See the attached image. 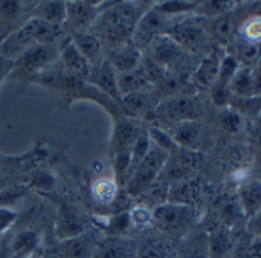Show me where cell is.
I'll return each instance as SVG.
<instances>
[{
	"instance_id": "obj_1",
	"label": "cell",
	"mask_w": 261,
	"mask_h": 258,
	"mask_svg": "<svg viewBox=\"0 0 261 258\" xmlns=\"http://www.w3.org/2000/svg\"><path fill=\"white\" fill-rule=\"evenodd\" d=\"M151 5H145V2H101L92 34L115 47L130 43L136 23Z\"/></svg>"
},
{
	"instance_id": "obj_2",
	"label": "cell",
	"mask_w": 261,
	"mask_h": 258,
	"mask_svg": "<svg viewBox=\"0 0 261 258\" xmlns=\"http://www.w3.org/2000/svg\"><path fill=\"white\" fill-rule=\"evenodd\" d=\"M202 220L203 213L200 208L167 202L153 210V228L174 243H177L193 228L200 225Z\"/></svg>"
},
{
	"instance_id": "obj_3",
	"label": "cell",
	"mask_w": 261,
	"mask_h": 258,
	"mask_svg": "<svg viewBox=\"0 0 261 258\" xmlns=\"http://www.w3.org/2000/svg\"><path fill=\"white\" fill-rule=\"evenodd\" d=\"M205 112L203 99L199 93L196 95H174L170 98H164L154 109L153 121L165 130H170L182 122L200 121Z\"/></svg>"
},
{
	"instance_id": "obj_4",
	"label": "cell",
	"mask_w": 261,
	"mask_h": 258,
	"mask_svg": "<svg viewBox=\"0 0 261 258\" xmlns=\"http://www.w3.org/2000/svg\"><path fill=\"white\" fill-rule=\"evenodd\" d=\"M165 34L171 37L187 54L199 58H203L217 46L210 37L203 18L194 14L176 18Z\"/></svg>"
},
{
	"instance_id": "obj_5",
	"label": "cell",
	"mask_w": 261,
	"mask_h": 258,
	"mask_svg": "<svg viewBox=\"0 0 261 258\" xmlns=\"http://www.w3.org/2000/svg\"><path fill=\"white\" fill-rule=\"evenodd\" d=\"M168 158H170L168 153H165L164 150L151 144L148 154L144 158V161L139 165H136L130 171L127 177V182L124 187V191L127 193V196L130 199H138L141 194H144L158 180Z\"/></svg>"
},
{
	"instance_id": "obj_6",
	"label": "cell",
	"mask_w": 261,
	"mask_h": 258,
	"mask_svg": "<svg viewBox=\"0 0 261 258\" xmlns=\"http://www.w3.org/2000/svg\"><path fill=\"white\" fill-rule=\"evenodd\" d=\"M176 18H170V17L164 15L161 11H158L153 3L142 14L139 21L136 23L135 32L132 37V43L144 52L153 40H156L158 37H161L167 32V29L170 28V24Z\"/></svg>"
},
{
	"instance_id": "obj_7",
	"label": "cell",
	"mask_w": 261,
	"mask_h": 258,
	"mask_svg": "<svg viewBox=\"0 0 261 258\" xmlns=\"http://www.w3.org/2000/svg\"><path fill=\"white\" fill-rule=\"evenodd\" d=\"M60 58V46L52 44H35L23 52L17 60H14V70L20 75L32 76L41 70L49 69Z\"/></svg>"
},
{
	"instance_id": "obj_8",
	"label": "cell",
	"mask_w": 261,
	"mask_h": 258,
	"mask_svg": "<svg viewBox=\"0 0 261 258\" xmlns=\"http://www.w3.org/2000/svg\"><path fill=\"white\" fill-rule=\"evenodd\" d=\"M202 161H203L202 153L179 148L174 154L168 158L162 173L159 174V179H162L170 185L179 180L193 179V176L202 165Z\"/></svg>"
},
{
	"instance_id": "obj_9",
	"label": "cell",
	"mask_w": 261,
	"mask_h": 258,
	"mask_svg": "<svg viewBox=\"0 0 261 258\" xmlns=\"http://www.w3.org/2000/svg\"><path fill=\"white\" fill-rule=\"evenodd\" d=\"M145 128L147 127H144L139 119H133L124 115L113 116V133L110 141L112 156L116 153H132L133 144Z\"/></svg>"
},
{
	"instance_id": "obj_10",
	"label": "cell",
	"mask_w": 261,
	"mask_h": 258,
	"mask_svg": "<svg viewBox=\"0 0 261 258\" xmlns=\"http://www.w3.org/2000/svg\"><path fill=\"white\" fill-rule=\"evenodd\" d=\"M87 83L95 89H98L106 96H109L113 102L121 106L122 95L118 86V73L107 58H102L98 63L92 64Z\"/></svg>"
},
{
	"instance_id": "obj_11",
	"label": "cell",
	"mask_w": 261,
	"mask_h": 258,
	"mask_svg": "<svg viewBox=\"0 0 261 258\" xmlns=\"http://www.w3.org/2000/svg\"><path fill=\"white\" fill-rule=\"evenodd\" d=\"M226 50L222 46H216L208 55H205L199 64L196 66L194 72L190 76L191 86L199 92V90H208L213 87L219 76V69L222 64V60L225 57Z\"/></svg>"
},
{
	"instance_id": "obj_12",
	"label": "cell",
	"mask_w": 261,
	"mask_h": 258,
	"mask_svg": "<svg viewBox=\"0 0 261 258\" xmlns=\"http://www.w3.org/2000/svg\"><path fill=\"white\" fill-rule=\"evenodd\" d=\"M101 2H66L64 28L75 32H87L99 15Z\"/></svg>"
},
{
	"instance_id": "obj_13",
	"label": "cell",
	"mask_w": 261,
	"mask_h": 258,
	"mask_svg": "<svg viewBox=\"0 0 261 258\" xmlns=\"http://www.w3.org/2000/svg\"><path fill=\"white\" fill-rule=\"evenodd\" d=\"M161 102V99L158 98V95L154 93V90H147V92H136V93H130L122 96L121 101V112L124 116L133 118V119H139L144 118H151L153 119V113L156 106Z\"/></svg>"
},
{
	"instance_id": "obj_14",
	"label": "cell",
	"mask_w": 261,
	"mask_h": 258,
	"mask_svg": "<svg viewBox=\"0 0 261 258\" xmlns=\"http://www.w3.org/2000/svg\"><path fill=\"white\" fill-rule=\"evenodd\" d=\"M174 258H211L208 233L202 223L187 233L176 243Z\"/></svg>"
},
{
	"instance_id": "obj_15",
	"label": "cell",
	"mask_w": 261,
	"mask_h": 258,
	"mask_svg": "<svg viewBox=\"0 0 261 258\" xmlns=\"http://www.w3.org/2000/svg\"><path fill=\"white\" fill-rule=\"evenodd\" d=\"M136 254L138 240L127 236H104L99 237L92 258H136Z\"/></svg>"
},
{
	"instance_id": "obj_16",
	"label": "cell",
	"mask_w": 261,
	"mask_h": 258,
	"mask_svg": "<svg viewBox=\"0 0 261 258\" xmlns=\"http://www.w3.org/2000/svg\"><path fill=\"white\" fill-rule=\"evenodd\" d=\"M90 229L86 219L75 208L69 205H61L58 208L57 222H55V236L60 239V242L78 237Z\"/></svg>"
},
{
	"instance_id": "obj_17",
	"label": "cell",
	"mask_w": 261,
	"mask_h": 258,
	"mask_svg": "<svg viewBox=\"0 0 261 258\" xmlns=\"http://www.w3.org/2000/svg\"><path fill=\"white\" fill-rule=\"evenodd\" d=\"M167 132L171 135V138L180 148L202 153L205 144V127L200 121L182 122Z\"/></svg>"
},
{
	"instance_id": "obj_18",
	"label": "cell",
	"mask_w": 261,
	"mask_h": 258,
	"mask_svg": "<svg viewBox=\"0 0 261 258\" xmlns=\"http://www.w3.org/2000/svg\"><path fill=\"white\" fill-rule=\"evenodd\" d=\"M203 197V185L197 179H187L179 180L170 185L168 191V202L199 208V202Z\"/></svg>"
},
{
	"instance_id": "obj_19",
	"label": "cell",
	"mask_w": 261,
	"mask_h": 258,
	"mask_svg": "<svg viewBox=\"0 0 261 258\" xmlns=\"http://www.w3.org/2000/svg\"><path fill=\"white\" fill-rule=\"evenodd\" d=\"M99 237L87 231L78 237L60 242L58 258H92Z\"/></svg>"
},
{
	"instance_id": "obj_20",
	"label": "cell",
	"mask_w": 261,
	"mask_h": 258,
	"mask_svg": "<svg viewBox=\"0 0 261 258\" xmlns=\"http://www.w3.org/2000/svg\"><path fill=\"white\" fill-rule=\"evenodd\" d=\"M60 60H61L66 72L76 75L81 80L87 81L92 64L81 55V52L75 47V44L70 38L64 40L60 44Z\"/></svg>"
},
{
	"instance_id": "obj_21",
	"label": "cell",
	"mask_w": 261,
	"mask_h": 258,
	"mask_svg": "<svg viewBox=\"0 0 261 258\" xmlns=\"http://www.w3.org/2000/svg\"><path fill=\"white\" fill-rule=\"evenodd\" d=\"M237 200L240 208L248 219L254 217L261 211V180L257 177H251L249 180L240 184L237 187Z\"/></svg>"
},
{
	"instance_id": "obj_22",
	"label": "cell",
	"mask_w": 261,
	"mask_h": 258,
	"mask_svg": "<svg viewBox=\"0 0 261 258\" xmlns=\"http://www.w3.org/2000/svg\"><path fill=\"white\" fill-rule=\"evenodd\" d=\"M174 254L176 243L161 233L138 242L136 258H174Z\"/></svg>"
},
{
	"instance_id": "obj_23",
	"label": "cell",
	"mask_w": 261,
	"mask_h": 258,
	"mask_svg": "<svg viewBox=\"0 0 261 258\" xmlns=\"http://www.w3.org/2000/svg\"><path fill=\"white\" fill-rule=\"evenodd\" d=\"M142 57H144V52L130 41V43L116 46L107 60L110 61L116 73H124V72H130L139 67L142 63Z\"/></svg>"
},
{
	"instance_id": "obj_24",
	"label": "cell",
	"mask_w": 261,
	"mask_h": 258,
	"mask_svg": "<svg viewBox=\"0 0 261 258\" xmlns=\"http://www.w3.org/2000/svg\"><path fill=\"white\" fill-rule=\"evenodd\" d=\"M40 245V237L34 231L24 229L12 234L9 258H35Z\"/></svg>"
},
{
	"instance_id": "obj_25",
	"label": "cell",
	"mask_w": 261,
	"mask_h": 258,
	"mask_svg": "<svg viewBox=\"0 0 261 258\" xmlns=\"http://www.w3.org/2000/svg\"><path fill=\"white\" fill-rule=\"evenodd\" d=\"M118 86H119V92L122 96L136 93V92L153 90V86L150 84L142 66H139L130 72L118 73Z\"/></svg>"
},
{
	"instance_id": "obj_26",
	"label": "cell",
	"mask_w": 261,
	"mask_h": 258,
	"mask_svg": "<svg viewBox=\"0 0 261 258\" xmlns=\"http://www.w3.org/2000/svg\"><path fill=\"white\" fill-rule=\"evenodd\" d=\"M121 188L113 177H98L90 188V194L95 203L99 207H110L119 197Z\"/></svg>"
},
{
	"instance_id": "obj_27",
	"label": "cell",
	"mask_w": 261,
	"mask_h": 258,
	"mask_svg": "<svg viewBox=\"0 0 261 258\" xmlns=\"http://www.w3.org/2000/svg\"><path fill=\"white\" fill-rule=\"evenodd\" d=\"M229 90H231L232 96H237V98L258 96L260 93L257 90V84H255V80H254L252 67L240 66L237 73L234 75L231 84H229Z\"/></svg>"
},
{
	"instance_id": "obj_28",
	"label": "cell",
	"mask_w": 261,
	"mask_h": 258,
	"mask_svg": "<svg viewBox=\"0 0 261 258\" xmlns=\"http://www.w3.org/2000/svg\"><path fill=\"white\" fill-rule=\"evenodd\" d=\"M70 40L73 41L75 47L81 52V55L90 64L96 63L98 55L101 54V40L95 34H92L90 31H87V32H75V34H72Z\"/></svg>"
},
{
	"instance_id": "obj_29",
	"label": "cell",
	"mask_w": 261,
	"mask_h": 258,
	"mask_svg": "<svg viewBox=\"0 0 261 258\" xmlns=\"http://www.w3.org/2000/svg\"><path fill=\"white\" fill-rule=\"evenodd\" d=\"M32 17L41 18V20L49 21L52 24L63 26L66 21V2H58V0L40 2L34 9Z\"/></svg>"
},
{
	"instance_id": "obj_30",
	"label": "cell",
	"mask_w": 261,
	"mask_h": 258,
	"mask_svg": "<svg viewBox=\"0 0 261 258\" xmlns=\"http://www.w3.org/2000/svg\"><path fill=\"white\" fill-rule=\"evenodd\" d=\"M168 191H170V184L164 182L162 179L158 177V180L144 193L141 194L136 200V203L144 205L150 210H154L164 203L168 202Z\"/></svg>"
},
{
	"instance_id": "obj_31",
	"label": "cell",
	"mask_w": 261,
	"mask_h": 258,
	"mask_svg": "<svg viewBox=\"0 0 261 258\" xmlns=\"http://www.w3.org/2000/svg\"><path fill=\"white\" fill-rule=\"evenodd\" d=\"M239 3L237 2H226V0H211V2H197L194 15L203 20H213L223 14L231 12Z\"/></svg>"
},
{
	"instance_id": "obj_32",
	"label": "cell",
	"mask_w": 261,
	"mask_h": 258,
	"mask_svg": "<svg viewBox=\"0 0 261 258\" xmlns=\"http://www.w3.org/2000/svg\"><path fill=\"white\" fill-rule=\"evenodd\" d=\"M237 37L249 44H261V9L240 23Z\"/></svg>"
},
{
	"instance_id": "obj_33",
	"label": "cell",
	"mask_w": 261,
	"mask_h": 258,
	"mask_svg": "<svg viewBox=\"0 0 261 258\" xmlns=\"http://www.w3.org/2000/svg\"><path fill=\"white\" fill-rule=\"evenodd\" d=\"M130 228H132V223H130L128 211H122V213L107 216L106 222L102 225V229L106 231V236H113V237L125 236Z\"/></svg>"
},
{
	"instance_id": "obj_34",
	"label": "cell",
	"mask_w": 261,
	"mask_h": 258,
	"mask_svg": "<svg viewBox=\"0 0 261 258\" xmlns=\"http://www.w3.org/2000/svg\"><path fill=\"white\" fill-rule=\"evenodd\" d=\"M197 2H161L154 3V8L170 18H180L194 14Z\"/></svg>"
},
{
	"instance_id": "obj_35",
	"label": "cell",
	"mask_w": 261,
	"mask_h": 258,
	"mask_svg": "<svg viewBox=\"0 0 261 258\" xmlns=\"http://www.w3.org/2000/svg\"><path fill=\"white\" fill-rule=\"evenodd\" d=\"M148 135H150V139H151V144L159 147L161 150H164L165 153H168V156L174 154L180 147L174 142V139L171 138V135L162 128V127H158V125H150L148 127Z\"/></svg>"
},
{
	"instance_id": "obj_36",
	"label": "cell",
	"mask_w": 261,
	"mask_h": 258,
	"mask_svg": "<svg viewBox=\"0 0 261 258\" xmlns=\"http://www.w3.org/2000/svg\"><path fill=\"white\" fill-rule=\"evenodd\" d=\"M128 214H130L132 228L139 229V231L153 228V210L136 203L133 208L128 210Z\"/></svg>"
},
{
	"instance_id": "obj_37",
	"label": "cell",
	"mask_w": 261,
	"mask_h": 258,
	"mask_svg": "<svg viewBox=\"0 0 261 258\" xmlns=\"http://www.w3.org/2000/svg\"><path fill=\"white\" fill-rule=\"evenodd\" d=\"M150 148H151V139H150V135H148V127H147L138 136L136 142L133 144V148H132V168H130V171L144 161V158L148 154Z\"/></svg>"
},
{
	"instance_id": "obj_38",
	"label": "cell",
	"mask_w": 261,
	"mask_h": 258,
	"mask_svg": "<svg viewBox=\"0 0 261 258\" xmlns=\"http://www.w3.org/2000/svg\"><path fill=\"white\" fill-rule=\"evenodd\" d=\"M240 124H242V116L229 107L222 109V112L217 116V125L223 132L234 133L240 128Z\"/></svg>"
},
{
	"instance_id": "obj_39",
	"label": "cell",
	"mask_w": 261,
	"mask_h": 258,
	"mask_svg": "<svg viewBox=\"0 0 261 258\" xmlns=\"http://www.w3.org/2000/svg\"><path fill=\"white\" fill-rule=\"evenodd\" d=\"M26 194V187L15 185V187H8L0 190V208H9L17 203L21 197Z\"/></svg>"
},
{
	"instance_id": "obj_40",
	"label": "cell",
	"mask_w": 261,
	"mask_h": 258,
	"mask_svg": "<svg viewBox=\"0 0 261 258\" xmlns=\"http://www.w3.org/2000/svg\"><path fill=\"white\" fill-rule=\"evenodd\" d=\"M249 139H251V150H252L254 162L258 168H261V115L257 119H254Z\"/></svg>"
},
{
	"instance_id": "obj_41",
	"label": "cell",
	"mask_w": 261,
	"mask_h": 258,
	"mask_svg": "<svg viewBox=\"0 0 261 258\" xmlns=\"http://www.w3.org/2000/svg\"><path fill=\"white\" fill-rule=\"evenodd\" d=\"M54 184H55V179H54V176H52L50 173L40 171V173H37V174L32 177L29 187H31V188H37V190L49 191V190L54 187Z\"/></svg>"
},
{
	"instance_id": "obj_42",
	"label": "cell",
	"mask_w": 261,
	"mask_h": 258,
	"mask_svg": "<svg viewBox=\"0 0 261 258\" xmlns=\"http://www.w3.org/2000/svg\"><path fill=\"white\" fill-rule=\"evenodd\" d=\"M17 219V213L9 208H0V236L11 231L14 222Z\"/></svg>"
},
{
	"instance_id": "obj_43",
	"label": "cell",
	"mask_w": 261,
	"mask_h": 258,
	"mask_svg": "<svg viewBox=\"0 0 261 258\" xmlns=\"http://www.w3.org/2000/svg\"><path fill=\"white\" fill-rule=\"evenodd\" d=\"M246 231H248L252 237L261 239V211L260 213H257L254 217L248 219V222H246Z\"/></svg>"
},
{
	"instance_id": "obj_44",
	"label": "cell",
	"mask_w": 261,
	"mask_h": 258,
	"mask_svg": "<svg viewBox=\"0 0 261 258\" xmlns=\"http://www.w3.org/2000/svg\"><path fill=\"white\" fill-rule=\"evenodd\" d=\"M18 9V2H0V14H3V17H15Z\"/></svg>"
},
{
	"instance_id": "obj_45",
	"label": "cell",
	"mask_w": 261,
	"mask_h": 258,
	"mask_svg": "<svg viewBox=\"0 0 261 258\" xmlns=\"http://www.w3.org/2000/svg\"><path fill=\"white\" fill-rule=\"evenodd\" d=\"M12 70H14V61L0 55V86Z\"/></svg>"
},
{
	"instance_id": "obj_46",
	"label": "cell",
	"mask_w": 261,
	"mask_h": 258,
	"mask_svg": "<svg viewBox=\"0 0 261 258\" xmlns=\"http://www.w3.org/2000/svg\"><path fill=\"white\" fill-rule=\"evenodd\" d=\"M12 229L3 236H0V258H9V246L12 239Z\"/></svg>"
},
{
	"instance_id": "obj_47",
	"label": "cell",
	"mask_w": 261,
	"mask_h": 258,
	"mask_svg": "<svg viewBox=\"0 0 261 258\" xmlns=\"http://www.w3.org/2000/svg\"><path fill=\"white\" fill-rule=\"evenodd\" d=\"M248 254L249 258H261V239L251 236L248 243Z\"/></svg>"
},
{
	"instance_id": "obj_48",
	"label": "cell",
	"mask_w": 261,
	"mask_h": 258,
	"mask_svg": "<svg viewBox=\"0 0 261 258\" xmlns=\"http://www.w3.org/2000/svg\"><path fill=\"white\" fill-rule=\"evenodd\" d=\"M260 180H261V179H260Z\"/></svg>"
}]
</instances>
